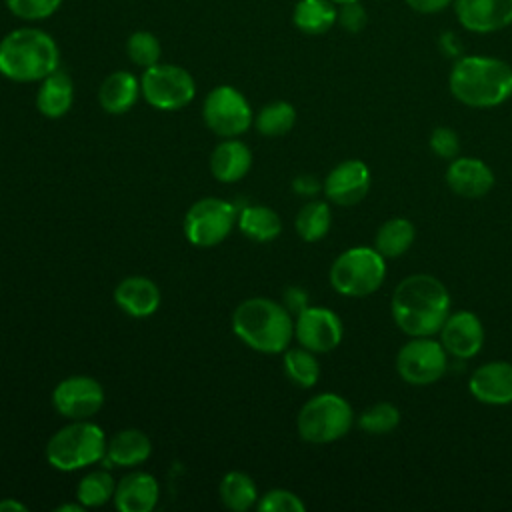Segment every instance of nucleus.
Masks as SVG:
<instances>
[{"label":"nucleus","mask_w":512,"mask_h":512,"mask_svg":"<svg viewBox=\"0 0 512 512\" xmlns=\"http://www.w3.org/2000/svg\"><path fill=\"white\" fill-rule=\"evenodd\" d=\"M126 54L136 66H142L146 70V68L158 64L162 50H160V42L154 34L140 30V32H134L128 36Z\"/></svg>","instance_id":"obj_34"},{"label":"nucleus","mask_w":512,"mask_h":512,"mask_svg":"<svg viewBox=\"0 0 512 512\" xmlns=\"http://www.w3.org/2000/svg\"><path fill=\"white\" fill-rule=\"evenodd\" d=\"M430 148L438 158L454 160L460 152V138L458 134L448 126H438L430 134Z\"/></svg>","instance_id":"obj_37"},{"label":"nucleus","mask_w":512,"mask_h":512,"mask_svg":"<svg viewBox=\"0 0 512 512\" xmlns=\"http://www.w3.org/2000/svg\"><path fill=\"white\" fill-rule=\"evenodd\" d=\"M210 172L218 182L232 184L242 180L252 166L250 148L236 138H224L210 154Z\"/></svg>","instance_id":"obj_21"},{"label":"nucleus","mask_w":512,"mask_h":512,"mask_svg":"<svg viewBox=\"0 0 512 512\" xmlns=\"http://www.w3.org/2000/svg\"><path fill=\"white\" fill-rule=\"evenodd\" d=\"M152 454V440L138 428L116 432L106 442V462L120 468H132L146 462Z\"/></svg>","instance_id":"obj_22"},{"label":"nucleus","mask_w":512,"mask_h":512,"mask_svg":"<svg viewBox=\"0 0 512 512\" xmlns=\"http://www.w3.org/2000/svg\"><path fill=\"white\" fill-rule=\"evenodd\" d=\"M144 100L158 110H180L194 100L196 84L188 70L176 64H154L140 78Z\"/></svg>","instance_id":"obj_9"},{"label":"nucleus","mask_w":512,"mask_h":512,"mask_svg":"<svg viewBox=\"0 0 512 512\" xmlns=\"http://www.w3.org/2000/svg\"><path fill=\"white\" fill-rule=\"evenodd\" d=\"M58 64V46L44 30L18 28L0 40V74L8 80L38 82Z\"/></svg>","instance_id":"obj_4"},{"label":"nucleus","mask_w":512,"mask_h":512,"mask_svg":"<svg viewBox=\"0 0 512 512\" xmlns=\"http://www.w3.org/2000/svg\"><path fill=\"white\" fill-rule=\"evenodd\" d=\"M448 368V352L442 342L430 336H412L396 356L400 378L412 386H428L444 376Z\"/></svg>","instance_id":"obj_11"},{"label":"nucleus","mask_w":512,"mask_h":512,"mask_svg":"<svg viewBox=\"0 0 512 512\" xmlns=\"http://www.w3.org/2000/svg\"><path fill=\"white\" fill-rule=\"evenodd\" d=\"M332 2H340V4H344V2H360V0H332Z\"/></svg>","instance_id":"obj_44"},{"label":"nucleus","mask_w":512,"mask_h":512,"mask_svg":"<svg viewBox=\"0 0 512 512\" xmlns=\"http://www.w3.org/2000/svg\"><path fill=\"white\" fill-rule=\"evenodd\" d=\"M390 310L404 334L432 336L450 316V294L432 274H412L394 288Z\"/></svg>","instance_id":"obj_1"},{"label":"nucleus","mask_w":512,"mask_h":512,"mask_svg":"<svg viewBox=\"0 0 512 512\" xmlns=\"http://www.w3.org/2000/svg\"><path fill=\"white\" fill-rule=\"evenodd\" d=\"M352 422L354 412L348 400L334 392H322L300 408L296 428L302 440L310 444H328L346 436Z\"/></svg>","instance_id":"obj_7"},{"label":"nucleus","mask_w":512,"mask_h":512,"mask_svg":"<svg viewBox=\"0 0 512 512\" xmlns=\"http://www.w3.org/2000/svg\"><path fill=\"white\" fill-rule=\"evenodd\" d=\"M470 394L490 406H506L512 402V364L492 360L476 368L468 380Z\"/></svg>","instance_id":"obj_16"},{"label":"nucleus","mask_w":512,"mask_h":512,"mask_svg":"<svg viewBox=\"0 0 512 512\" xmlns=\"http://www.w3.org/2000/svg\"><path fill=\"white\" fill-rule=\"evenodd\" d=\"M140 96V82L126 70H116L104 78L98 88V104L108 114L128 112Z\"/></svg>","instance_id":"obj_24"},{"label":"nucleus","mask_w":512,"mask_h":512,"mask_svg":"<svg viewBox=\"0 0 512 512\" xmlns=\"http://www.w3.org/2000/svg\"><path fill=\"white\" fill-rule=\"evenodd\" d=\"M440 342L454 358H474L484 346V326L474 312L460 310L450 314L442 324Z\"/></svg>","instance_id":"obj_15"},{"label":"nucleus","mask_w":512,"mask_h":512,"mask_svg":"<svg viewBox=\"0 0 512 512\" xmlns=\"http://www.w3.org/2000/svg\"><path fill=\"white\" fill-rule=\"evenodd\" d=\"M338 10L332 0H300L294 8V24L304 34H324L336 24Z\"/></svg>","instance_id":"obj_28"},{"label":"nucleus","mask_w":512,"mask_h":512,"mask_svg":"<svg viewBox=\"0 0 512 512\" xmlns=\"http://www.w3.org/2000/svg\"><path fill=\"white\" fill-rule=\"evenodd\" d=\"M282 304L292 316H298L304 308H308V292L300 286H288L282 296Z\"/></svg>","instance_id":"obj_39"},{"label":"nucleus","mask_w":512,"mask_h":512,"mask_svg":"<svg viewBox=\"0 0 512 512\" xmlns=\"http://www.w3.org/2000/svg\"><path fill=\"white\" fill-rule=\"evenodd\" d=\"M104 430L90 420H70L46 442V460L62 472L92 466L106 456Z\"/></svg>","instance_id":"obj_5"},{"label":"nucleus","mask_w":512,"mask_h":512,"mask_svg":"<svg viewBox=\"0 0 512 512\" xmlns=\"http://www.w3.org/2000/svg\"><path fill=\"white\" fill-rule=\"evenodd\" d=\"M446 184L462 198H482L494 186V172L480 158L460 156L450 162L446 170Z\"/></svg>","instance_id":"obj_18"},{"label":"nucleus","mask_w":512,"mask_h":512,"mask_svg":"<svg viewBox=\"0 0 512 512\" xmlns=\"http://www.w3.org/2000/svg\"><path fill=\"white\" fill-rule=\"evenodd\" d=\"M238 228L254 242H272L282 232L280 216L262 204L244 206L238 214Z\"/></svg>","instance_id":"obj_25"},{"label":"nucleus","mask_w":512,"mask_h":512,"mask_svg":"<svg viewBox=\"0 0 512 512\" xmlns=\"http://www.w3.org/2000/svg\"><path fill=\"white\" fill-rule=\"evenodd\" d=\"M336 20L344 30L360 32L366 26L368 16H366V10L360 6V2H344L342 8L338 10Z\"/></svg>","instance_id":"obj_38"},{"label":"nucleus","mask_w":512,"mask_h":512,"mask_svg":"<svg viewBox=\"0 0 512 512\" xmlns=\"http://www.w3.org/2000/svg\"><path fill=\"white\" fill-rule=\"evenodd\" d=\"M284 372L300 388H312L320 378V364L308 348H286L284 350Z\"/></svg>","instance_id":"obj_32"},{"label":"nucleus","mask_w":512,"mask_h":512,"mask_svg":"<svg viewBox=\"0 0 512 512\" xmlns=\"http://www.w3.org/2000/svg\"><path fill=\"white\" fill-rule=\"evenodd\" d=\"M448 86L466 106L494 108L512 96V66L490 56H464L452 66Z\"/></svg>","instance_id":"obj_2"},{"label":"nucleus","mask_w":512,"mask_h":512,"mask_svg":"<svg viewBox=\"0 0 512 512\" xmlns=\"http://www.w3.org/2000/svg\"><path fill=\"white\" fill-rule=\"evenodd\" d=\"M408 6L416 12H422V14H434V12H440L444 10L450 0H406Z\"/></svg>","instance_id":"obj_41"},{"label":"nucleus","mask_w":512,"mask_h":512,"mask_svg":"<svg viewBox=\"0 0 512 512\" xmlns=\"http://www.w3.org/2000/svg\"><path fill=\"white\" fill-rule=\"evenodd\" d=\"M56 512H82L84 510V504H72V502H68V504H60V506H56L54 508Z\"/></svg>","instance_id":"obj_43"},{"label":"nucleus","mask_w":512,"mask_h":512,"mask_svg":"<svg viewBox=\"0 0 512 512\" xmlns=\"http://www.w3.org/2000/svg\"><path fill=\"white\" fill-rule=\"evenodd\" d=\"M234 334L252 350L262 354H280L294 336L292 314L284 304L254 296L242 300L232 314Z\"/></svg>","instance_id":"obj_3"},{"label":"nucleus","mask_w":512,"mask_h":512,"mask_svg":"<svg viewBox=\"0 0 512 512\" xmlns=\"http://www.w3.org/2000/svg\"><path fill=\"white\" fill-rule=\"evenodd\" d=\"M386 278V258L368 246L344 250L330 266L332 288L350 298L374 294Z\"/></svg>","instance_id":"obj_6"},{"label":"nucleus","mask_w":512,"mask_h":512,"mask_svg":"<svg viewBox=\"0 0 512 512\" xmlns=\"http://www.w3.org/2000/svg\"><path fill=\"white\" fill-rule=\"evenodd\" d=\"M292 188L296 194L300 196H316L322 188V184L312 176V174H300L294 178L292 182Z\"/></svg>","instance_id":"obj_40"},{"label":"nucleus","mask_w":512,"mask_h":512,"mask_svg":"<svg viewBox=\"0 0 512 512\" xmlns=\"http://www.w3.org/2000/svg\"><path fill=\"white\" fill-rule=\"evenodd\" d=\"M456 16L472 32H496L512 24V0H456Z\"/></svg>","instance_id":"obj_17"},{"label":"nucleus","mask_w":512,"mask_h":512,"mask_svg":"<svg viewBox=\"0 0 512 512\" xmlns=\"http://www.w3.org/2000/svg\"><path fill=\"white\" fill-rule=\"evenodd\" d=\"M218 492L222 504L234 512H244L258 502V490L254 480L240 470L226 472L220 480Z\"/></svg>","instance_id":"obj_27"},{"label":"nucleus","mask_w":512,"mask_h":512,"mask_svg":"<svg viewBox=\"0 0 512 512\" xmlns=\"http://www.w3.org/2000/svg\"><path fill=\"white\" fill-rule=\"evenodd\" d=\"M296 122V110L286 100H274L260 108V112L254 118L256 130L262 136H284L294 128Z\"/></svg>","instance_id":"obj_31"},{"label":"nucleus","mask_w":512,"mask_h":512,"mask_svg":"<svg viewBox=\"0 0 512 512\" xmlns=\"http://www.w3.org/2000/svg\"><path fill=\"white\" fill-rule=\"evenodd\" d=\"M204 124L222 138H236L252 124V108L242 92L232 86L212 88L202 104Z\"/></svg>","instance_id":"obj_10"},{"label":"nucleus","mask_w":512,"mask_h":512,"mask_svg":"<svg viewBox=\"0 0 512 512\" xmlns=\"http://www.w3.org/2000/svg\"><path fill=\"white\" fill-rule=\"evenodd\" d=\"M400 424V410L392 402H376L358 416V426L374 436L390 434Z\"/></svg>","instance_id":"obj_33"},{"label":"nucleus","mask_w":512,"mask_h":512,"mask_svg":"<svg viewBox=\"0 0 512 512\" xmlns=\"http://www.w3.org/2000/svg\"><path fill=\"white\" fill-rule=\"evenodd\" d=\"M52 406L68 420H88L104 406V388L92 376H68L54 386Z\"/></svg>","instance_id":"obj_12"},{"label":"nucleus","mask_w":512,"mask_h":512,"mask_svg":"<svg viewBox=\"0 0 512 512\" xmlns=\"http://www.w3.org/2000/svg\"><path fill=\"white\" fill-rule=\"evenodd\" d=\"M114 490L116 482L108 470H90L76 486V500L84 504V508H98L114 498Z\"/></svg>","instance_id":"obj_30"},{"label":"nucleus","mask_w":512,"mask_h":512,"mask_svg":"<svg viewBox=\"0 0 512 512\" xmlns=\"http://www.w3.org/2000/svg\"><path fill=\"white\" fill-rule=\"evenodd\" d=\"M238 220L236 208L224 198H200L184 216V234L198 248H212L228 238Z\"/></svg>","instance_id":"obj_8"},{"label":"nucleus","mask_w":512,"mask_h":512,"mask_svg":"<svg viewBox=\"0 0 512 512\" xmlns=\"http://www.w3.org/2000/svg\"><path fill=\"white\" fill-rule=\"evenodd\" d=\"M8 10L22 20H44L52 16L62 0H4Z\"/></svg>","instance_id":"obj_36"},{"label":"nucleus","mask_w":512,"mask_h":512,"mask_svg":"<svg viewBox=\"0 0 512 512\" xmlns=\"http://www.w3.org/2000/svg\"><path fill=\"white\" fill-rule=\"evenodd\" d=\"M116 306L134 318L152 316L160 306V290L146 276H126L114 288Z\"/></svg>","instance_id":"obj_20"},{"label":"nucleus","mask_w":512,"mask_h":512,"mask_svg":"<svg viewBox=\"0 0 512 512\" xmlns=\"http://www.w3.org/2000/svg\"><path fill=\"white\" fill-rule=\"evenodd\" d=\"M74 102V84L70 76L56 68L52 74L42 78L36 92V108L46 118H62Z\"/></svg>","instance_id":"obj_23"},{"label":"nucleus","mask_w":512,"mask_h":512,"mask_svg":"<svg viewBox=\"0 0 512 512\" xmlns=\"http://www.w3.org/2000/svg\"><path fill=\"white\" fill-rule=\"evenodd\" d=\"M160 498V486L148 472H130L114 490V506L120 512H150L156 508Z\"/></svg>","instance_id":"obj_19"},{"label":"nucleus","mask_w":512,"mask_h":512,"mask_svg":"<svg viewBox=\"0 0 512 512\" xmlns=\"http://www.w3.org/2000/svg\"><path fill=\"white\" fill-rule=\"evenodd\" d=\"M344 328L336 312L322 306L304 308L294 320V336L300 346L314 354L334 350L342 340Z\"/></svg>","instance_id":"obj_13"},{"label":"nucleus","mask_w":512,"mask_h":512,"mask_svg":"<svg viewBox=\"0 0 512 512\" xmlns=\"http://www.w3.org/2000/svg\"><path fill=\"white\" fill-rule=\"evenodd\" d=\"M26 504L14 498H4L0 500V512H26Z\"/></svg>","instance_id":"obj_42"},{"label":"nucleus","mask_w":512,"mask_h":512,"mask_svg":"<svg viewBox=\"0 0 512 512\" xmlns=\"http://www.w3.org/2000/svg\"><path fill=\"white\" fill-rule=\"evenodd\" d=\"M326 198L336 206H354L370 190V168L362 160H344L336 164L322 182Z\"/></svg>","instance_id":"obj_14"},{"label":"nucleus","mask_w":512,"mask_h":512,"mask_svg":"<svg viewBox=\"0 0 512 512\" xmlns=\"http://www.w3.org/2000/svg\"><path fill=\"white\" fill-rule=\"evenodd\" d=\"M256 508L260 512H304L306 504L290 490L272 488L264 496H258Z\"/></svg>","instance_id":"obj_35"},{"label":"nucleus","mask_w":512,"mask_h":512,"mask_svg":"<svg viewBox=\"0 0 512 512\" xmlns=\"http://www.w3.org/2000/svg\"><path fill=\"white\" fill-rule=\"evenodd\" d=\"M416 238V228L408 218H390L386 220L374 238V248L384 258H400L410 250Z\"/></svg>","instance_id":"obj_26"},{"label":"nucleus","mask_w":512,"mask_h":512,"mask_svg":"<svg viewBox=\"0 0 512 512\" xmlns=\"http://www.w3.org/2000/svg\"><path fill=\"white\" fill-rule=\"evenodd\" d=\"M332 224L330 206L324 200H310L306 202L294 220V228L304 242H318L322 240Z\"/></svg>","instance_id":"obj_29"}]
</instances>
